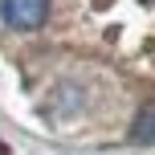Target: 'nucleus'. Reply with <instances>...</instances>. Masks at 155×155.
<instances>
[{
	"mask_svg": "<svg viewBox=\"0 0 155 155\" xmlns=\"http://www.w3.org/2000/svg\"><path fill=\"white\" fill-rule=\"evenodd\" d=\"M0 16L12 29H41L49 21V0H0Z\"/></svg>",
	"mask_w": 155,
	"mask_h": 155,
	"instance_id": "1",
	"label": "nucleus"
},
{
	"mask_svg": "<svg viewBox=\"0 0 155 155\" xmlns=\"http://www.w3.org/2000/svg\"><path fill=\"white\" fill-rule=\"evenodd\" d=\"M151 135H155V114L147 110V114L139 118V127H135V139H151Z\"/></svg>",
	"mask_w": 155,
	"mask_h": 155,
	"instance_id": "2",
	"label": "nucleus"
}]
</instances>
